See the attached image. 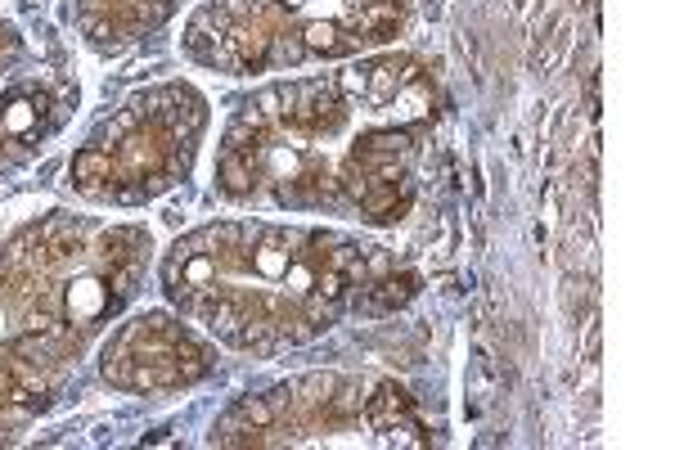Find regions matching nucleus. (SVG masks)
I'll return each mask as SVG.
<instances>
[{
    "instance_id": "1",
    "label": "nucleus",
    "mask_w": 675,
    "mask_h": 450,
    "mask_svg": "<svg viewBox=\"0 0 675 450\" xmlns=\"http://www.w3.org/2000/svg\"><path fill=\"white\" fill-rule=\"evenodd\" d=\"M207 369L203 351L185 338L180 329H167L162 315L131 324L117 338V347L104 356V374L126 387H158L180 383V378H198Z\"/></svg>"
},
{
    "instance_id": "2",
    "label": "nucleus",
    "mask_w": 675,
    "mask_h": 450,
    "mask_svg": "<svg viewBox=\"0 0 675 450\" xmlns=\"http://www.w3.org/2000/svg\"><path fill=\"white\" fill-rule=\"evenodd\" d=\"M369 423H374V432H383L387 441H396V437L405 441V432L419 428L414 414H410V396H405L401 387H392V383L374 396V405H369Z\"/></svg>"
}]
</instances>
